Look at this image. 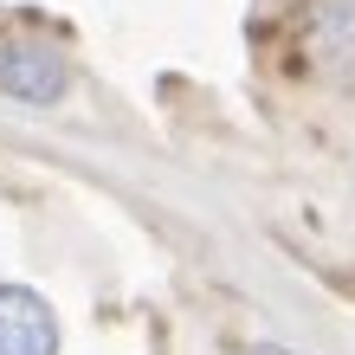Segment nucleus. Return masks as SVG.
I'll return each instance as SVG.
<instances>
[{
	"instance_id": "obj_1",
	"label": "nucleus",
	"mask_w": 355,
	"mask_h": 355,
	"mask_svg": "<svg viewBox=\"0 0 355 355\" xmlns=\"http://www.w3.org/2000/svg\"><path fill=\"white\" fill-rule=\"evenodd\" d=\"M0 91L13 103L52 110V103L71 91V65H65V52L39 46V39H0Z\"/></svg>"
},
{
	"instance_id": "obj_2",
	"label": "nucleus",
	"mask_w": 355,
	"mask_h": 355,
	"mask_svg": "<svg viewBox=\"0 0 355 355\" xmlns=\"http://www.w3.org/2000/svg\"><path fill=\"white\" fill-rule=\"evenodd\" d=\"M0 355H58V317L33 284H0Z\"/></svg>"
},
{
	"instance_id": "obj_3",
	"label": "nucleus",
	"mask_w": 355,
	"mask_h": 355,
	"mask_svg": "<svg viewBox=\"0 0 355 355\" xmlns=\"http://www.w3.org/2000/svg\"><path fill=\"white\" fill-rule=\"evenodd\" d=\"M310 52H317V65L329 78H355V0H323Z\"/></svg>"
},
{
	"instance_id": "obj_4",
	"label": "nucleus",
	"mask_w": 355,
	"mask_h": 355,
	"mask_svg": "<svg viewBox=\"0 0 355 355\" xmlns=\"http://www.w3.org/2000/svg\"><path fill=\"white\" fill-rule=\"evenodd\" d=\"M245 355H297V349H271V343H265V349H245Z\"/></svg>"
}]
</instances>
